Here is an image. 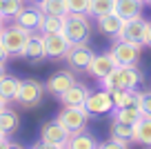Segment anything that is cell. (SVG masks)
<instances>
[{
	"label": "cell",
	"instance_id": "6da1fadb",
	"mask_svg": "<svg viewBox=\"0 0 151 149\" xmlns=\"http://www.w3.org/2000/svg\"><path fill=\"white\" fill-rule=\"evenodd\" d=\"M140 82H142V71L136 65H116V69L111 74L100 80V87L107 89V91H113V89L133 91Z\"/></svg>",
	"mask_w": 151,
	"mask_h": 149
},
{
	"label": "cell",
	"instance_id": "7a4b0ae2",
	"mask_svg": "<svg viewBox=\"0 0 151 149\" xmlns=\"http://www.w3.org/2000/svg\"><path fill=\"white\" fill-rule=\"evenodd\" d=\"M31 33L33 31H29V29L20 27L18 22H14V25H7V27L2 29V33H0V42H2V47L9 51V56H20L22 49L27 47Z\"/></svg>",
	"mask_w": 151,
	"mask_h": 149
},
{
	"label": "cell",
	"instance_id": "3957f363",
	"mask_svg": "<svg viewBox=\"0 0 151 149\" xmlns=\"http://www.w3.org/2000/svg\"><path fill=\"white\" fill-rule=\"evenodd\" d=\"M62 33L71 40V45L73 42H87L91 36V22L87 18V14H73V11H69L65 16V31Z\"/></svg>",
	"mask_w": 151,
	"mask_h": 149
},
{
	"label": "cell",
	"instance_id": "277c9868",
	"mask_svg": "<svg viewBox=\"0 0 151 149\" xmlns=\"http://www.w3.org/2000/svg\"><path fill=\"white\" fill-rule=\"evenodd\" d=\"M140 51H142V45L138 42H129V40H116V45L111 47V58L116 65H138L140 60Z\"/></svg>",
	"mask_w": 151,
	"mask_h": 149
},
{
	"label": "cell",
	"instance_id": "5b68a950",
	"mask_svg": "<svg viewBox=\"0 0 151 149\" xmlns=\"http://www.w3.org/2000/svg\"><path fill=\"white\" fill-rule=\"evenodd\" d=\"M47 91V87H42V82H38V80H22L20 82V93H18V100L16 103L22 105L24 109H33L38 105L42 103V96Z\"/></svg>",
	"mask_w": 151,
	"mask_h": 149
},
{
	"label": "cell",
	"instance_id": "8992f818",
	"mask_svg": "<svg viewBox=\"0 0 151 149\" xmlns=\"http://www.w3.org/2000/svg\"><path fill=\"white\" fill-rule=\"evenodd\" d=\"M56 118L71 131V134H73V131H82L87 127V118H89V114H87L85 105H69V107L60 109V114H58Z\"/></svg>",
	"mask_w": 151,
	"mask_h": 149
},
{
	"label": "cell",
	"instance_id": "52a82bcc",
	"mask_svg": "<svg viewBox=\"0 0 151 149\" xmlns=\"http://www.w3.org/2000/svg\"><path fill=\"white\" fill-rule=\"evenodd\" d=\"M93 56H96V54L91 51V47L87 45V42H73V45L69 47V51L65 54V60L69 62L71 69H76V71H87V67L91 65Z\"/></svg>",
	"mask_w": 151,
	"mask_h": 149
},
{
	"label": "cell",
	"instance_id": "ba28073f",
	"mask_svg": "<svg viewBox=\"0 0 151 149\" xmlns=\"http://www.w3.org/2000/svg\"><path fill=\"white\" fill-rule=\"evenodd\" d=\"M85 109L89 116H104V114L113 111V98H111V91L102 89V91H93L87 96L85 100Z\"/></svg>",
	"mask_w": 151,
	"mask_h": 149
},
{
	"label": "cell",
	"instance_id": "9c48e42d",
	"mask_svg": "<svg viewBox=\"0 0 151 149\" xmlns=\"http://www.w3.org/2000/svg\"><path fill=\"white\" fill-rule=\"evenodd\" d=\"M71 131L67 129L65 125H62L58 118H53V120H47L42 122V127H40V140H45V142H51V145H62L65 147L67 140H69Z\"/></svg>",
	"mask_w": 151,
	"mask_h": 149
},
{
	"label": "cell",
	"instance_id": "30bf717a",
	"mask_svg": "<svg viewBox=\"0 0 151 149\" xmlns=\"http://www.w3.org/2000/svg\"><path fill=\"white\" fill-rule=\"evenodd\" d=\"M145 31H147V20H142V16H133V18L122 22V29H120L118 38L120 40L145 45Z\"/></svg>",
	"mask_w": 151,
	"mask_h": 149
},
{
	"label": "cell",
	"instance_id": "8fae6325",
	"mask_svg": "<svg viewBox=\"0 0 151 149\" xmlns=\"http://www.w3.org/2000/svg\"><path fill=\"white\" fill-rule=\"evenodd\" d=\"M45 47H47V58L60 60V58H65V54L69 51L71 40L65 33H47V36H45Z\"/></svg>",
	"mask_w": 151,
	"mask_h": 149
},
{
	"label": "cell",
	"instance_id": "7c38bea8",
	"mask_svg": "<svg viewBox=\"0 0 151 149\" xmlns=\"http://www.w3.org/2000/svg\"><path fill=\"white\" fill-rule=\"evenodd\" d=\"M73 82H76V76L71 74V71H67V69H60V71H56V74L49 76V80H47L45 87H47L49 93H53V96L58 98L62 91H67Z\"/></svg>",
	"mask_w": 151,
	"mask_h": 149
},
{
	"label": "cell",
	"instance_id": "4fadbf2b",
	"mask_svg": "<svg viewBox=\"0 0 151 149\" xmlns=\"http://www.w3.org/2000/svg\"><path fill=\"white\" fill-rule=\"evenodd\" d=\"M20 56L27 58V60H31V62H40L42 58H47L45 33H31V38H29L27 47L22 49V54H20Z\"/></svg>",
	"mask_w": 151,
	"mask_h": 149
},
{
	"label": "cell",
	"instance_id": "5bb4252c",
	"mask_svg": "<svg viewBox=\"0 0 151 149\" xmlns=\"http://www.w3.org/2000/svg\"><path fill=\"white\" fill-rule=\"evenodd\" d=\"M113 69H116V62H113L111 54H98V56H93L91 65L87 67V74L98 78V80H102L104 76H109Z\"/></svg>",
	"mask_w": 151,
	"mask_h": 149
},
{
	"label": "cell",
	"instance_id": "9a60e30c",
	"mask_svg": "<svg viewBox=\"0 0 151 149\" xmlns=\"http://www.w3.org/2000/svg\"><path fill=\"white\" fill-rule=\"evenodd\" d=\"M42 16H45L42 9H40L38 5H33V7H24L14 20L20 25V27L29 29V31H38V25H40V20H42Z\"/></svg>",
	"mask_w": 151,
	"mask_h": 149
},
{
	"label": "cell",
	"instance_id": "2e32d148",
	"mask_svg": "<svg viewBox=\"0 0 151 149\" xmlns=\"http://www.w3.org/2000/svg\"><path fill=\"white\" fill-rule=\"evenodd\" d=\"M87 96H89V89L85 87V85H80L78 80H76L73 85H71L67 91H62L60 96H58V100H60L65 107H69V105H85Z\"/></svg>",
	"mask_w": 151,
	"mask_h": 149
},
{
	"label": "cell",
	"instance_id": "e0dca14e",
	"mask_svg": "<svg viewBox=\"0 0 151 149\" xmlns=\"http://www.w3.org/2000/svg\"><path fill=\"white\" fill-rule=\"evenodd\" d=\"M122 22L124 20L120 18L116 11L113 14H104V16H98L96 18V25H98V31L104 33V36H116L118 38L120 29H122Z\"/></svg>",
	"mask_w": 151,
	"mask_h": 149
},
{
	"label": "cell",
	"instance_id": "ac0fdd59",
	"mask_svg": "<svg viewBox=\"0 0 151 149\" xmlns=\"http://www.w3.org/2000/svg\"><path fill=\"white\" fill-rule=\"evenodd\" d=\"M20 82H22V80H18L16 76H7V74L0 78V98H2L7 105H9V103H16V100H18Z\"/></svg>",
	"mask_w": 151,
	"mask_h": 149
},
{
	"label": "cell",
	"instance_id": "d6986e66",
	"mask_svg": "<svg viewBox=\"0 0 151 149\" xmlns=\"http://www.w3.org/2000/svg\"><path fill=\"white\" fill-rule=\"evenodd\" d=\"M98 145L100 142H96L93 136L82 129V131H73V134L69 136L65 149H98Z\"/></svg>",
	"mask_w": 151,
	"mask_h": 149
},
{
	"label": "cell",
	"instance_id": "ffe728a7",
	"mask_svg": "<svg viewBox=\"0 0 151 149\" xmlns=\"http://www.w3.org/2000/svg\"><path fill=\"white\" fill-rule=\"evenodd\" d=\"M133 142L151 147V116H142L133 125Z\"/></svg>",
	"mask_w": 151,
	"mask_h": 149
},
{
	"label": "cell",
	"instance_id": "44dd1931",
	"mask_svg": "<svg viewBox=\"0 0 151 149\" xmlns=\"http://www.w3.org/2000/svg\"><path fill=\"white\" fill-rule=\"evenodd\" d=\"M142 118V111L138 105H129V107H118L113 109V120L116 122H124V125H136Z\"/></svg>",
	"mask_w": 151,
	"mask_h": 149
},
{
	"label": "cell",
	"instance_id": "7402d4cb",
	"mask_svg": "<svg viewBox=\"0 0 151 149\" xmlns=\"http://www.w3.org/2000/svg\"><path fill=\"white\" fill-rule=\"evenodd\" d=\"M140 11H142V0H118L116 2V14L122 20L140 16Z\"/></svg>",
	"mask_w": 151,
	"mask_h": 149
},
{
	"label": "cell",
	"instance_id": "603a6c76",
	"mask_svg": "<svg viewBox=\"0 0 151 149\" xmlns=\"http://www.w3.org/2000/svg\"><path fill=\"white\" fill-rule=\"evenodd\" d=\"M40 33H62L65 31V16H42L40 25H38Z\"/></svg>",
	"mask_w": 151,
	"mask_h": 149
},
{
	"label": "cell",
	"instance_id": "cb8c5ba5",
	"mask_svg": "<svg viewBox=\"0 0 151 149\" xmlns=\"http://www.w3.org/2000/svg\"><path fill=\"white\" fill-rule=\"evenodd\" d=\"M111 98H113V109L118 107H129V105H136V98H138V91H129V89H113L111 91Z\"/></svg>",
	"mask_w": 151,
	"mask_h": 149
},
{
	"label": "cell",
	"instance_id": "d4e9b609",
	"mask_svg": "<svg viewBox=\"0 0 151 149\" xmlns=\"http://www.w3.org/2000/svg\"><path fill=\"white\" fill-rule=\"evenodd\" d=\"M40 9L45 16H67L69 14V2L67 0H45Z\"/></svg>",
	"mask_w": 151,
	"mask_h": 149
},
{
	"label": "cell",
	"instance_id": "484cf974",
	"mask_svg": "<svg viewBox=\"0 0 151 149\" xmlns=\"http://www.w3.org/2000/svg\"><path fill=\"white\" fill-rule=\"evenodd\" d=\"M18 125H20V118H18L16 111H11V109H2V111H0V129L5 131L7 136L14 134V131L18 129Z\"/></svg>",
	"mask_w": 151,
	"mask_h": 149
},
{
	"label": "cell",
	"instance_id": "4316f807",
	"mask_svg": "<svg viewBox=\"0 0 151 149\" xmlns=\"http://www.w3.org/2000/svg\"><path fill=\"white\" fill-rule=\"evenodd\" d=\"M111 138L122 140V142H133V125H124V122H111Z\"/></svg>",
	"mask_w": 151,
	"mask_h": 149
},
{
	"label": "cell",
	"instance_id": "83f0119b",
	"mask_svg": "<svg viewBox=\"0 0 151 149\" xmlns=\"http://www.w3.org/2000/svg\"><path fill=\"white\" fill-rule=\"evenodd\" d=\"M116 2L118 0H91L89 16L91 18H98V16H104V14H113L116 11Z\"/></svg>",
	"mask_w": 151,
	"mask_h": 149
},
{
	"label": "cell",
	"instance_id": "f1b7e54d",
	"mask_svg": "<svg viewBox=\"0 0 151 149\" xmlns=\"http://www.w3.org/2000/svg\"><path fill=\"white\" fill-rule=\"evenodd\" d=\"M24 9V0H2V16L5 18H16Z\"/></svg>",
	"mask_w": 151,
	"mask_h": 149
},
{
	"label": "cell",
	"instance_id": "f546056e",
	"mask_svg": "<svg viewBox=\"0 0 151 149\" xmlns=\"http://www.w3.org/2000/svg\"><path fill=\"white\" fill-rule=\"evenodd\" d=\"M136 105L140 107L142 116H151V91H145V93H140V91H138Z\"/></svg>",
	"mask_w": 151,
	"mask_h": 149
},
{
	"label": "cell",
	"instance_id": "4dcf8cb0",
	"mask_svg": "<svg viewBox=\"0 0 151 149\" xmlns=\"http://www.w3.org/2000/svg\"><path fill=\"white\" fill-rule=\"evenodd\" d=\"M67 2H69V11H73V14H87V16H89L91 0H67Z\"/></svg>",
	"mask_w": 151,
	"mask_h": 149
},
{
	"label": "cell",
	"instance_id": "1f68e13d",
	"mask_svg": "<svg viewBox=\"0 0 151 149\" xmlns=\"http://www.w3.org/2000/svg\"><path fill=\"white\" fill-rule=\"evenodd\" d=\"M98 149H129V142H122V140H116V138H109V140H104V142H100Z\"/></svg>",
	"mask_w": 151,
	"mask_h": 149
},
{
	"label": "cell",
	"instance_id": "d6a6232c",
	"mask_svg": "<svg viewBox=\"0 0 151 149\" xmlns=\"http://www.w3.org/2000/svg\"><path fill=\"white\" fill-rule=\"evenodd\" d=\"M31 149H65L62 145H51V142H45V140H40V142H36Z\"/></svg>",
	"mask_w": 151,
	"mask_h": 149
},
{
	"label": "cell",
	"instance_id": "836d02e7",
	"mask_svg": "<svg viewBox=\"0 0 151 149\" xmlns=\"http://www.w3.org/2000/svg\"><path fill=\"white\" fill-rule=\"evenodd\" d=\"M145 45L151 47V22H147V31H145Z\"/></svg>",
	"mask_w": 151,
	"mask_h": 149
},
{
	"label": "cell",
	"instance_id": "e575fe53",
	"mask_svg": "<svg viewBox=\"0 0 151 149\" xmlns=\"http://www.w3.org/2000/svg\"><path fill=\"white\" fill-rule=\"evenodd\" d=\"M7 58H9V51H7L5 47H2V42H0V62H7Z\"/></svg>",
	"mask_w": 151,
	"mask_h": 149
},
{
	"label": "cell",
	"instance_id": "d590c367",
	"mask_svg": "<svg viewBox=\"0 0 151 149\" xmlns=\"http://www.w3.org/2000/svg\"><path fill=\"white\" fill-rule=\"evenodd\" d=\"M5 27H7V18H5V16H0V33H2Z\"/></svg>",
	"mask_w": 151,
	"mask_h": 149
},
{
	"label": "cell",
	"instance_id": "8d00e7d4",
	"mask_svg": "<svg viewBox=\"0 0 151 149\" xmlns=\"http://www.w3.org/2000/svg\"><path fill=\"white\" fill-rule=\"evenodd\" d=\"M5 74H7V69H5V62H0V78H2Z\"/></svg>",
	"mask_w": 151,
	"mask_h": 149
},
{
	"label": "cell",
	"instance_id": "74e56055",
	"mask_svg": "<svg viewBox=\"0 0 151 149\" xmlns=\"http://www.w3.org/2000/svg\"><path fill=\"white\" fill-rule=\"evenodd\" d=\"M7 147H9V142H7V138H5V140H0V149H7Z\"/></svg>",
	"mask_w": 151,
	"mask_h": 149
},
{
	"label": "cell",
	"instance_id": "f35d334b",
	"mask_svg": "<svg viewBox=\"0 0 151 149\" xmlns=\"http://www.w3.org/2000/svg\"><path fill=\"white\" fill-rule=\"evenodd\" d=\"M7 149H22V147H20V145H16V142H9V147H7Z\"/></svg>",
	"mask_w": 151,
	"mask_h": 149
},
{
	"label": "cell",
	"instance_id": "ab89813d",
	"mask_svg": "<svg viewBox=\"0 0 151 149\" xmlns=\"http://www.w3.org/2000/svg\"><path fill=\"white\" fill-rule=\"evenodd\" d=\"M2 109H7V103L2 100V98H0V111H2Z\"/></svg>",
	"mask_w": 151,
	"mask_h": 149
},
{
	"label": "cell",
	"instance_id": "60d3db41",
	"mask_svg": "<svg viewBox=\"0 0 151 149\" xmlns=\"http://www.w3.org/2000/svg\"><path fill=\"white\" fill-rule=\"evenodd\" d=\"M29 2H33V5H38V7H40V5L45 2V0H29Z\"/></svg>",
	"mask_w": 151,
	"mask_h": 149
},
{
	"label": "cell",
	"instance_id": "b9f144b4",
	"mask_svg": "<svg viewBox=\"0 0 151 149\" xmlns=\"http://www.w3.org/2000/svg\"><path fill=\"white\" fill-rule=\"evenodd\" d=\"M5 138H7V134H5L2 129H0V140H5Z\"/></svg>",
	"mask_w": 151,
	"mask_h": 149
},
{
	"label": "cell",
	"instance_id": "7bdbcfd3",
	"mask_svg": "<svg viewBox=\"0 0 151 149\" xmlns=\"http://www.w3.org/2000/svg\"><path fill=\"white\" fill-rule=\"evenodd\" d=\"M0 16H2V0H0Z\"/></svg>",
	"mask_w": 151,
	"mask_h": 149
},
{
	"label": "cell",
	"instance_id": "ee69618b",
	"mask_svg": "<svg viewBox=\"0 0 151 149\" xmlns=\"http://www.w3.org/2000/svg\"><path fill=\"white\" fill-rule=\"evenodd\" d=\"M147 2H149V5H151V0H147Z\"/></svg>",
	"mask_w": 151,
	"mask_h": 149
},
{
	"label": "cell",
	"instance_id": "f6af8a7d",
	"mask_svg": "<svg viewBox=\"0 0 151 149\" xmlns=\"http://www.w3.org/2000/svg\"><path fill=\"white\" fill-rule=\"evenodd\" d=\"M142 2H147V0H142Z\"/></svg>",
	"mask_w": 151,
	"mask_h": 149
}]
</instances>
